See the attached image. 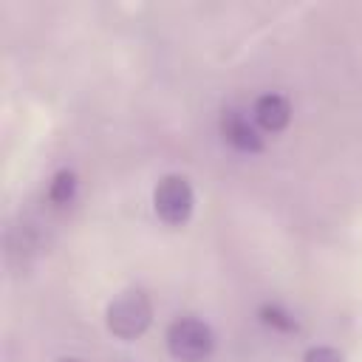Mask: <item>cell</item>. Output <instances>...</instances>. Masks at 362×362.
Listing matches in <instances>:
<instances>
[{"label": "cell", "mask_w": 362, "mask_h": 362, "mask_svg": "<svg viewBox=\"0 0 362 362\" xmlns=\"http://www.w3.org/2000/svg\"><path fill=\"white\" fill-rule=\"evenodd\" d=\"M303 362H345V356L331 345H314L303 354Z\"/></svg>", "instance_id": "cell-8"}, {"label": "cell", "mask_w": 362, "mask_h": 362, "mask_svg": "<svg viewBox=\"0 0 362 362\" xmlns=\"http://www.w3.org/2000/svg\"><path fill=\"white\" fill-rule=\"evenodd\" d=\"M57 362H82V359H79V356H59Z\"/></svg>", "instance_id": "cell-9"}, {"label": "cell", "mask_w": 362, "mask_h": 362, "mask_svg": "<svg viewBox=\"0 0 362 362\" xmlns=\"http://www.w3.org/2000/svg\"><path fill=\"white\" fill-rule=\"evenodd\" d=\"M153 209L161 223L167 226H184L192 218L195 209V192L187 175L170 173L164 175L153 189Z\"/></svg>", "instance_id": "cell-3"}, {"label": "cell", "mask_w": 362, "mask_h": 362, "mask_svg": "<svg viewBox=\"0 0 362 362\" xmlns=\"http://www.w3.org/2000/svg\"><path fill=\"white\" fill-rule=\"evenodd\" d=\"M252 119L263 133H283L291 122V102L283 93H263L252 105Z\"/></svg>", "instance_id": "cell-5"}, {"label": "cell", "mask_w": 362, "mask_h": 362, "mask_svg": "<svg viewBox=\"0 0 362 362\" xmlns=\"http://www.w3.org/2000/svg\"><path fill=\"white\" fill-rule=\"evenodd\" d=\"M167 351L175 362H209L215 354V331L198 317H178L167 328Z\"/></svg>", "instance_id": "cell-2"}, {"label": "cell", "mask_w": 362, "mask_h": 362, "mask_svg": "<svg viewBox=\"0 0 362 362\" xmlns=\"http://www.w3.org/2000/svg\"><path fill=\"white\" fill-rule=\"evenodd\" d=\"M105 322L113 337H119L124 342L139 339L153 322V303L141 288H127L107 305Z\"/></svg>", "instance_id": "cell-1"}, {"label": "cell", "mask_w": 362, "mask_h": 362, "mask_svg": "<svg viewBox=\"0 0 362 362\" xmlns=\"http://www.w3.org/2000/svg\"><path fill=\"white\" fill-rule=\"evenodd\" d=\"M221 136L226 144H232L240 153H260L263 150V136L255 119H249L238 107H226L221 113Z\"/></svg>", "instance_id": "cell-4"}, {"label": "cell", "mask_w": 362, "mask_h": 362, "mask_svg": "<svg viewBox=\"0 0 362 362\" xmlns=\"http://www.w3.org/2000/svg\"><path fill=\"white\" fill-rule=\"evenodd\" d=\"M260 317H263V322L266 325H272V328H277V331H297V320L288 314V311H283L280 305H263L260 308Z\"/></svg>", "instance_id": "cell-7"}, {"label": "cell", "mask_w": 362, "mask_h": 362, "mask_svg": "<svg viewBox=\"0 0 362 362\" xmlns=\"http://www.w3.org/2000/svg\"><path fill=\"white\" fill-rule=\"evenodd\" d=\"M76 187H79L76 173H74V170H59V173H54V178L48 181V201H51L54 206H65V204H71V201L76 198Z\"/></svg>", "instance_id": "cell-6"}]
</instances>
